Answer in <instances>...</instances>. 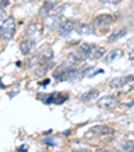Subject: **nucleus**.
I'll use <instances>...</instances> for the list:
<instances>
[{
	"label": "nucleus",
	"instance_id": "obj_10",
	"mask_svg": "<svg viewBox=\"0 0 134 152\" xmlns=\"http://www.w3.org/2000/svg\"><path fill=\"white\" fill-rule=\"evenodd\" d=\"M35 47V39H26L20 43V51L23 55H28L32 51V49Z\"/></svg>",
	"mask_w": 134,
	"mask_h": 152
},
{
	"label": "nucleus",
	"instance_id": "obj_22",
	"mask_svg": "<svg viewBox=\"0 0 134 152\" xmlns=\"http://www.w3.org/2000/svg\"><path fill=\"white\" fill-rule=\"evenodd\" d=\"M99 1H102L105 4H117L120 1H122V0H99Z\"/></svg>",
	"mask_w": 134,
	"mask_h": 152
},
{
	"label": "nucleus",
	"instance_id": "obj_31",
	"mask_svg": "<svg viewBox=\"0 0 134 152\" xmlns=\"http://www.w3.org/2000/svg\"><path fill=\"white\" fill-rule=\"evenodd\" d=\"M133 89H134V86H133Z\"/></svg>",
	"mask_w": 134,
	"mask_h": 152
},
{
	"label": "nucleus",
	"instance_id": "obj_28",
	"mask_svg": "<svg viewBox=\"0 0 134 152\" xmlns=\"http://www.w3.org/2000/svg\"><path fill=\"white\" fill-rule=\"evenodd\" d=\"M49 82H50V81H49V80H46V81H44V82H42V83H40V85H42V86H46Z\"/></svg>",
	"mask_w": 134,
	"mask_h": 152
},
{
	"label": "nucleus",
	"instance_id": "obj_23",
	"mask_svg": "<svg viewBox=\"0 0 134 152\" xmlns=\"http://www.w3.org/2000/svg\"><path fill=\"white\" fill-rule=\"evenodd\" d=\"M9 3H12V0H1L0 1V8H6Z\"/></svg>",
	"mask_w": 134,
	"mask_h": 152
},
{
	"label": "nucleus",
	"instance_id": "obj_16",
	"mask_svg": "<svg viewBox=\"0 0 134 152\" xmlns=\"http://www.w3.org/2000/svg\"><path fill=\"white\" fill-rule=\"evenodd\" d=\"M127 34V30L126 28H121V30H118V31H115V32H113V34L109 37V42L110 43H113V42H117L118 39H121L122 37H125V35Z\"/></svg>",
	"mask_w": 134,
	"mask_h": 152
},
{
	"label": "nucleus",
	"instance_id": "obj_15",
	"mask_svg": "<svg viewBox=\"0 0 134 152\" xmlns=\"http://www.w3.org/2000/svg\"><path fill=\"white\" fill-rule=\"evenodd\" d=\"M122 55V50H120V49H114V50H111L110 53H109L105 57V62L106 63H111L115 59V58H118V57H121Z\"/></svg>",
	"mask_w": 134,
	"mask_h": 152
},
{
	"label": "nucleus",
	"instance_id": "obj_19",
	"mask_svg": "<svg viewBox=\"0 0 134 152\" xmlns=\"http://www.w3.org/2000/svg\"><path fill=\"white\" fill-rule=\"evenodd\" d=\"M102 55H105V49L103 47H94L90 57L93 59H99V58H102Z\"/></svg>",
	"mask_w": 134,
	"mask_h": 152
},
{
	"label": "nucleus",
	"instance_id": "obj_11",
	"mask_svg": "<svg viewBox=\"0 0 134 152\" xmlns=\"http://www.w3.org/2000/svg\"><path fill=\"white\" fill-rule=\"evenodd\" d=\"M94 47L95 46L93 45V43H82V45H79L77 53H79L83 58H88L90 55H91V51H93V49H94Z\"/></svg>",
	"mask_w": 134,
	"mask_h": 152
},
{
	"label": "nucleus",
	"instance_id": "obj_30",
	"mask_svg": "<svg viewBox=\"0 0 134 152\" xmlns=\"http://www.w3.org/2000/svg\"><path fill=\"white\" fill-rule=\"evenodd\" d=\"M74 152H90V151H74Z\"/></svg>",
	"mask_w": 134,
	"mask_h": 152
},
{
	"label": "nucleus",
	"instance_id": "obj_20",
	"mask_svg": "<svg viewBox=\"0 0 134 152\" xmlns=\"http://www.w3.org/2000/svg\"><path fill=\"white\" fill-rule=\"evenodd\" d=\"M122 151L123 152H134V141L126 140L122 143Z\"/></svg>",
	"mask_w": 134,
	"mask_h": 152
},
{
	"label": "nucleus",
	"instance_id": "obj_3",
	"mask_svg": "<svg viewBox=\"0 0 134 152\" xmlns=\"http://www.w3.org/2000/svg\"><path fill=\"white\" fill-rule=\"evenodd\" d=\"M97 104L101 109H114L115 106H118V100L114 96H105L99 98Z\"/></svg>",
	"mask_w": 134,
	"mask_h": 152
},
{
	"label": "nucleus",
	"instance_id": "obj_26",
	"mask_svg": "<svg viewBox=\"0 0 134 152\" xmlns=\"http://www.w3.org/2000/svg\"><path fill=\"white\" fill-rule=\"evenodd\" d=\"M0 89H6V85L1 82V78H0Z\"/></svg>",
	"mask_w": 134,
	"mask_h": 152
},
{
	"label": "nucleus",
	"instance_id": "obj_5",
	"mask_svg": "<svg viewBox=\"0 0 134 152\" xmlns=\"http://www.w3.org/2000/svg\"><path fill=\"white\" fill-rule=\"evenodd\" d=\"M133 81H134L133 74L125 75V77H117V78H114V80L110 81V88H113V89H118V88H122V86H125L126 83L133 82Z\"/></svg>",
	"mask_w": 134,
	"mask_h": 152
},
{
	"label": "nucleus",
	"instance_id": "obj_2",
	"mask_svg": "<svg viewBox=\"0 0 134 152\" xmlns=\"http://www.w3.org/2000/svg\"><path fill=\"white\" fill-rule=\"evenodd\" d=\"M77 23L75 20L72 19H64L60 22L59 27H58V32H59L60 37H67L70 32H72L75 28H77Z\"/></svg>",
	"mask_w": 134,
	"mask_h": 152
},
{
	"label": "nucleus",
	"instance_id": "obj_8",
	"mask_svg": "<svg viewBox=\"0 0 134 152\" xmlns=\"http://www.w3.org/2000/svg\"><path fill=\"white\" fill-rule=\"evenodd\" d=\"M90 133H93V135L106 136V135H113V133H114V129L107 126V125H97V126H93V128L90 129Z\"/></svg>",
	"mask_w": 134,
	"mask_h": 152
},
{
	"label": "nucleus",
	"instance_id": "obj_21",
	"mask_svg": "<svg viewBox=\"0 0 134 152\" xmlns=\"http://www.w3.org/2000/svg\"><path fill=\"white\" fill-rule=\"evenodd\" d=\"M7 19V12L4 8H0V22H3V20Z\"/></svg>",
	"mask_w": 134,
	"mask_h": 152
},
{
	"label": "nucleus",
	"instance_id": "obj_7",
	"mask_svg": "<svg viewBox=\"0 0 134 152\" xmlns=\"http://www.w3.org/2000/svg\"><path fill=\"white\" fill-rule=\"evenodd\" d=\"M60 15H49V16L44 19V26L47 27L49 30H54V28H56V27H59V24H60Z\"/></svg>",
	"mask_w": 134,
	"mask_h": 152
},
{
	"label": "nucleus",
	"instance_id": "obj_25",
	"mask_svg": "<svg viewBox=\"0 0 134 152\" xmlns=\"http://www.w3.org/2000/svg\"><path fill=\"white\" fill-rule=\"evenodd\" d=\"M129 59H130V61H134V50H131V51L129 53Z\"/></svg>",
	"mask_w": 134,
	"mask_h": 152
},
{
	"label": "nucleus",
	"instance_id": "obj_6",
	"mask_svg": "<svg viewBox=\"0 0 134 152\" xmlns=\"http://www.w3.org/2000/svg\"><path fill=\"white\" fill-rule=\"evenodd\" d=\"M36 57L39 58L40 63H47V62H51L52 57H54V51H52L51 47L46 46L43 47V49H40L39 51H38Z\"/></svg>",
	"mask_w": 134,
	"mask_h": 152
},
{
	"label": "nucleus",
	"instance_id": "obj_29",
	"mask_svg": "<svg viewBox=\"0 0 134 152\" xmlns=\"http://www.w3.org/2000/svg\"><path fill=\"white\" fill-rule=\"evenodd\" d=\"M98 152H111L110 149H101V151H98Z\"/></svg>",
	"mask_w": 134,
	"mask_h": 152
},
{
	"label": "nucleus",
	"instance_id": "obj_27",
	"mask_svg": "<svg viewBox=\"0 0 134 152\" xmlns=\"http://www.w3.org/2000/svg\"><path fill=\"white\" fill-rule=\"evenodd\" d=\"M19 151H20V152H26V151H27V147H20Z\"/></svg>",
	"mask_w": 134,
	"mask_h": 152
},
{
	"label": "nucleus",
	"instance_id": "obj_18",
	"mask_svg": "<svg viewBox=\"0 0 134 152\" xmlns=\"http://www.w3.org/2000/svg\"><path fill=\"white\" fill-rule=\"evenodd\" d=\"M40 28H42V26H40V24H36V23L30 24V26H28V30H27V35H28V37H32V35L39 34Z\"/></svg>",
	"mask_w": 134,
	"mask_h": 152
},
{
	"label": "nucleus",
	"instance_id": "obj_13",
	"mask_svg": "<svg viewBox=\"0 0 134 152\" xmlns=\"http://www.w3.org/2000/svg\"><path fill=\"white\" fill-rule=\"evenodd\" d=\"M98 96H99V90L91 89V90H88V92L83 93V94L80 96V100H82L83 102H90V101H93V100H95V98H98Z\"/></svg>",
	"mask_w": 134,
	"mask_h": 152
},
{
	"label": "nucleus",
	"instance_id": "obj_1",
	"mask_svg": "<svg viewBox=\"0 0 134 152\" xmlns=\"http://www.w3.org/2000/svg\"><path fill=\"white\" fill-rule=\"evenodd\" d=\"M15 34V19L14 18H7L0 26V38L4 42L11 40V38Z\"/></svg>",
	"mask_w": 134,
	"mask_h": 152
},
{
	"label": "nucleus",
	"instance_id": "obj_17",
	"mask_svg": "<svg viewBox=\"0 0 134 152\" xmlns=\"http://www.w3.org/2000/svg\"><path fill=\"white\" fill-rule=\"evenodd\" d=\"M67 59H69L70 62H72V63H75V65H77V63H82L83 61H86V58H83L79 53H70Z\"/></svg>",
	"mask_w": 134,
	"mask_h": 152
},
{
	"label": "nucleus",
	"instance_id": "obj_9",
	"mask_svg": "<svg viewBox=\"0 0 134 152\" xmlns=\"http://www.w3.org/2000/svg\"><path fill=\"white\" fill-rule=\"evenodd\" d=\"M58 6V0H46L43 3L42 8H40L39 14L40 15H49L50 12H52L55 10V7Z\"/></svg>",
	"mask_w": 134,
	"mask_h": 152
},
{
	"label": "nucleus",
	"instance_id": "obj_12",
	"mask_svg": "<svg viewBox=\"0 0 134 152\" xmlns=\"http://www.w3.org/2000/svg\"><path fill=\"white\" fill-rule=\"evenodd\" d=\"M77 32L79 35H93L94 34V27L90 23H82L77 27Z\"/></svg>",
	"mask_w": 134,
	"mask_h": 152
},
{
	"label": "nucleus",
	"instance_id": "obj_4",
	"mask_svg": "<svg viewBox=\"0 0 134 152\" xmlns=\"http://www.w3.org/2000/svg\"><path fill=\"white\" fill-rule=\"evenodd\" d=\"M93 23L97 28H105V27H109L111 23H113V16L107 14H102V15H98V16L94 18Z\"/></svg>",
	"mask_w": 134,
	"mask_h": 152
},
{
	"label": "nucleus",
	"instance_id": "obj_24",
	"mask_svg": "<svg viewBox=\"0 0 134 152\" xmlns=\"http://www.w3.org/2000/svg\"><path fill=\"white\" fill-rule=\"evenodd\" d=\"M43 143L49 144V145H55V141H52L51 139H44V140H43Z\"/></svg>",
	"mask_w": 134,
	"mask_h": 152
},
{
	"label": "nucleus",
	"instance_id": "obj_14",
	"mask_svg": "<svg viewBox=\"0 0 134 152\" xmlns=\"http://www.w3.org/2000/svg\"><path fill=\"white\" fill-rule=\"evenodd\" d=\"M52 67V62H47V63H40L39 66L36 67L35 70V75L36 77H43V75H46V73L49 72V69Z\"/></svg>",
	"mask_w": 134,
	"mask_h": 152
}]
</instances>
